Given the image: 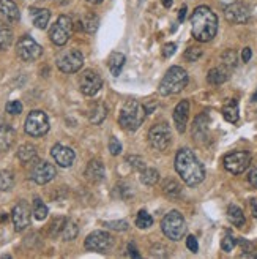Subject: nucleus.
Wrapping results in <instances>:
<instances>
[{"mask_svg":"<svg viewBox=\"0 0 257 259\" xmlns=\"http://www.w3.org/2000/svg\"><path fill=\"white\" fill-rule=\"evenodd\" d=\"M186 247L189 251L192 253H197L199 251V243H197V239L194 236H188L186 237Z\"/></svg>","mask_w":257,"mask_h":259,"instance_id":"42","label":"nucleus"},{"mask_svg":"<svg viewBox=\"0 0 257 259\" xmlns=\"http://www.w3.org/2000/svg\"><path fill=\"white\" fill-rule=\"evenodd\" d=\"M33 217L36 220H40V222L47 217V207L40 198H35V201H33Z\"/></svg>","mask_w":257,"mask_h":259,"instance_id":"33","label":"nucleus"},{"mask_svg":"<svg viewBox=\"0 0 257 259\" xmlns=\"http://www.w3.org/2000/svg\"><path fill=\"white\" fill-rule=\"evenodd\" d=\"M16 53L18 56L24 60V62H33L36 59H40L43 54L41 46L38 45L33 38H30L29 35H24L21 40L18 41L16 46Z\"/></svg>","mask_w":257,"mask_h":259,"instance_id":"11","label":"nucleus"},{"mask_svg":"<svg viewBox=\"0 0 257 259\" xmlns=\"http://www.w3.org/2000/svg\"><path fill=\"white\" fill-rule=\"evenodd\" d=\"M7 112H10V114H13V115L21 114V112H22V105H21V101H18V100L10 101L8 105H7Z\"/></svg>","mask_w":257,"mask_h":259,"instance_id":"40","label":"nucleus"},{"mask_svg":"<svg viewBox=\"0 0 257 259\" xmlns=\"http://www.w3.org/2000/svg\"><path fill=\"white\" fill-rule=\"evenodd\" d=\"M227 77H229V71L226 68H213V70L209 71L207 81L212 85H220V84L227 81Z\"/></svg>","mask_w":257,"mask_h":259,"instance_id":"26","label":"nucleus"},{"mask_svg":"<svg viewBox=\"0 0 257 259\" xmlns=\"http://www.w3.org/2000/svg\"><path fill=\"white\" fill-rule=\"evenodd\" d=\"M78 232H79V229H78V226H76V223H73V222H65V223H63V226H62V237H63V240H73V239H76Z\"/></svg>","mask_w":257,"mask_h":259,"instance_id":"31","label":"nucleus"},{"mask_svg":"<svg viewBox=\"0 0 257 259\" xmlns=\"http://www.w3.org/2000/svg\"><path fill=\"white\" fill-rule=\"evenodd\" d=\"M224 15H226V19L232 24H246L251 18L249 8L245 4H240V2H234L227 5L224 10Z\"/></svg>","mask_w":257,"mask_h":259,"instance_id":"14","label":"nucleus"},{"mask_svg":"<svg viewBox=\"0 0 257 259\" xmlns=\"http://www.w3.org/2000/svg\"><path fill=\"white\" fill-rule=\"evenodd\" d=\"M163 191L168 194L169 198H177L180 191H182V188H180V185L175 182V180H168V182L163 185Z\"/></svg>","mask_w":257,"mask_h":259,"instance_id":"36","label":"nucleus"},{"mask_svg":"<svg viewBox=\"0 0 257 259\" xmlns=\"http://www.w3.org/2000/svg\"><path fill=\"white\" fill-rule=\"evenodd\" d=\"M153 225V218H151V215L148 213V212H145V210H140L139 213H137V217H136V226L139 228V229H147V228H150Z\"/></svg>","mask_w":257,"mask_h":259,"instance_id":"34","label":"nucleus"},{"mask_svg":"<svg viewBox=\"0 0 257 259\" xmlns=\"http://www.w3.org/2000/svg\"><path fill=\"white\" fill-rule=\"evenodd\" d=\"M223 62H224V65H227V67H235L237 65V54L234 53V51H226V53L223 54Z\"/></svg>","mask_w":257,"mask_h":259,"instance_id":"39","label":"nucleus"},{"mask_svg":"<svg viewBox=\"0 0 257 259\" xmlns=\"http://www.w3.org/2000/svg\"><path fill=\"white\" fill-rule=\"evenodd\" d=\"M11 218L13 223H15V229L16 231H24L30 225V207L25 201H21L19 204L15 205V209L11 212Z\"/></svg>","mask_w":257,"mask_h":259,"instance_id":"15","label":"nucleus"},{"mask_svg":"<svg viewBox=\"0 0 257 259\" xmlns=\"http://www.w3.org/2000/svg\"><path fill=\"white\" fill-rule=\"evenodd\" d=\"M227 218H229V222L232 223L234 226L237 228H241L243 225H245V215H243L241 209L237 205H230L229 209H227Z\"/></svg>","mask_w":257,"mask_h":259,"instance_id":"28","label":"nucleus"},{"mask_svg":"<svg viewBox=\"0 0 257 259\" xmlns=\"http://www.w3.org/2000/svg\"><path fill=\"white\" fill-rule=\"evenodd\" d=\"M0 13L11 22L19 21V8L13 0H0Z\"/></svg>","mask_w":257,"mask_h":259,"instance_id":"22","label":"nucleus"},{"mask_svg":"<svg viewBox=\"0 0 257 259\" xmlns=\"http://www.w3.org/2000/svg\"><path fill=\"white\" fill-rule=\"evenodd\" d=\"M163 4H164L166 8H169V7L172 5V0H163Z\"/></svg>","mask_w":257,"mask_h":259,"instance_id":"50","label":"nucleus"},{"mask_svg":"<svg viewBox=\"0 0 257 259\" xmlns=\"http://www.w3.org/2000/svg\"><path fill=\"white\" fill-rule=\"evenodd\" d=\"M50 155H53V158L56 160V163L62 167H70L73 163H74V158L76 155L74 152L67 147V146H62V144H56L50 150Z\"/></svg>","mask_w":257,"mask_h":259,"instance_id":"17","label":"nucleus"},{"mask_svg":"<svg viewBox=\"0 0 257 259\" xmlns=\"http://www.w3.org/2000/svg\"><path fill=\"white\" fill-rule=\"evenodd\" d=\"M106 115H108L106 106L102 105V103H96V105H95L92 109H90L88 119H90V122H92L93 125H99L102 120L106 119Z\"/></svg>","mask_w":257,"mask_h":259,"instance_id":"25","label":"nucleus"},{"mask_svg":"<svg viewBox=\"0 0 257 259\" xmlns=\"http://www.w3.org/2000/svg\"><path fill=\"white\" fill-rule=\"evenodd\" d=\"M252 101H257V90H255V94L252 95Z\"/></svg>","mask_w":257,"mask_h":259,"instance_id":"52","label":"nucleus"},{"mask_svg":"<svg viewBox=\"0 0 257 259\" xmlns=\"http://www.w3.org/2000/svg\"><path fill=\"white\" fill-rule=\"evenodd\" d=\"M15 187V176L11 171H0V191H10Z\"/></svg>","mask_w":257,"mask_h":259,"instance_id":"30","label":"nucleus"},{"mask_svg":"<svg viewBox=\"0 0 257 259\" xmlns=\"http://www.w3.org/2000/svg\"><path fill=\"white\" fill-rule=\"evenodd\" d=\"M87 2H90V4H101L102 0H87Z\"/></svg>","mask_w":257,"mask_h":259,"instance_id":"51","label":"nucleus"},{"mask_svg":"<svg viewBox=\"0 0 257 259\" xmlns=\"http://www.w3.org/2000/svg\"><path fill=\"white\" fill-rule=\"evenodd\" d=\"M13 43V32L7 27V25H0V49L5 51Z\"/></svg>","mask_w":257,"mask_h":259,"instance_id":"32","label":"nucleus"},{"mask_svg":"<svg viewBox=\"0 0 257 259\" xmlns=\"http://www.w3.org/2000/svg\"><path fill=\"white\" fill-rule=\"evenodd\" d=\"M188 85V73L182 67H172L164 74L160 84V94L163 97L177 95Z\"/></svg>","mask_w":257,"mask_h":259,"instance_id":"4","label":"nucleus"},{"mask_svg":"<svg viewBox=\"0 0 257 259\" xmlns=\"http://www.w3.org/2000/svg\"><path fill=\"white\" fill-rule=\"evenodd\" d=\"M235 245H237V240L235 237H232L230 234H226L221 240V248L226 251V253H230L234 248H235Z\"/></svg>","mask_w":257,"mask_h":259,"instance_id":"37","label":"nucleus"},{"mask_svg":"<svg viewBox=\"0 0 257 259\" xmlns=\"http://www.w3.org/2000/svg\"><path fill=\"white\" fill-rule=\"evenodd\" d=\"M148 142L155 150H160V152L168 150L169 146H171V142H172L171 126L166 122L153 125L150 128V133H148Z\"/></svg>","mask_w":257,"mask_h":259,"instance_id":"6","label":"nucleus"},{"mask_svg":"<svg viewBox=\"0 0 257 259\" xmlns=\"http://www.w3.org/2000/svg\"><path fill=\"white\" fill-rule=\"evenodd\" d=\"M30 18L38 29H46L49 19H50V11L46 8H30Z\"/></svg>","mask_w":257,"mask_h":259,"instance_id":"21","label":"nucleus"},{"mask_svg":"<svg viewBox=\"0 0 257 259\" xmlns=\"http://www.w3.org/2000/svg\"><path fill=\"white\" fill-rule=\"evenodd\" d=\"M79 87L84 95L92 97L99 92V89L102 87V79L96 71L85 70L79 77Z\"/></svg>","mask_w":257,"mask_h":259,"instance_id":"13","label":"nucleus"},{"mask_svg":"<svg viewBox=\"0 0 257 259\" xmlns=\"http://www.w3.org/2000/svg\"><path fill=\"white\" fill-rule=\"evenodd\" d=\"M109 150H111L112 155H119L122 152V144L119 142L117 138H111L109 139Z\"/></svg>","mask_w":257,"mask_h":259,"instance_id":"41","label":"nucleus"},{"mask_svg":"<svg viewBox=\"0 0 257 259\" xmlns=\"http://www.w3.org/2000/svg\"><path fill=\"white\" fill-rule=\"evenodd\" d=\"M185 16H186V7H183L182 10H180V16H178V21H180V22H183Z\"/></svg>","mask_w":257,"mask_h":259,"instance_id":"49","label":"nucleus"},{"mask_svg":"<svg viewBox=\"0 0 257 259\" xmlns=\"http://www.w3.org/2000/svg\"><path fill=\"white\" fill-rule=\"evenodd\" d=\"M251 212H252L254 218H257V196L251 201Z\"/></svg>","mask_w":257,"mask_h":259,"instance_id":"47","label":"nucleus"},{"mask_svg":"<svg viewBox=\"0 0 257 259\" xmlns=\"http://www.w3.org/2000/svg\"><path fill=\"white\" fill-rule=\"evenodd\" d=\"M175 169L188 187L199 185L205 177V169L202 163L189 149H180L177 152Z\"/></svg>","mask_w":257,"mask_h":259,"instance_id":"1","label":"nucleus"},{"mask_svg":"<svg viewBox=\"0 0 257 259\" xmlns=\"http://www.w3.org/2000/svg\"><path fill=\"white\" fill-rule=\"evenodd\" d=\"M25 132L33 138L44 136L49 132V119L43 111H32L25 120Z\"/></svg>","mask_w":257,"mask_h":259,"instance_id":"9","label":"nucleus"},{"mask_svg":"<svg viewBox=\"0 0 257 259\" xmlns=\"http://www.w3.org/2000/svg\"><path fill=\"white\" fill-rule=\"evenodd\" d=\"M56 176H57L56 167L47 161H40L32 171V179L38 185H44V184L50 182Z\"/></svg>","mask_w":257,"mask_h":259,"instance_id":"16","label":"nucleus"},{"mask_svg":"<svg viewBox=\"0 0 257 259\" xmlns=\"http://www.w3.org/2000/svg\"><path fill=\"white\" fill-rule=\"evenodd\" d=\"M84 65V56L79 49L63 51L57 57V67L63 73H76Z\"/></svg>","mask_w":257,"mask_h":259,"instance_id":"7","label":"nucleus"},{"mask_svg":"<svg viewBox=\"0 0 257 259\" xmlns=\"http://www.w3.org/2000/svg\"><path fill=\"white\" fill-rule=\"evenodd\" d=\"M106 226L111 229H115V231H126L128 229L126 222H109V223H106Z\"/></svg>","mask_w":257,"mask_h":259,"instance_id":"43","label":"nucleus"},{"mask_svg":"<svg viewBox=\"0 0 257 259\" xmlns=\"http://www.w3.org/2000/svg\"><path fill=\"white\" fill-rule=\"evenodd\" d=\"M200 56H202V49L200 48H196V46L188 48V51L185 53V59L189 60V62H196Z\"/></svg>","mask_w":257,"mask_h":259,"instance_id":"38","label":"nucleus"},{"mask_svg":"<svg viewBox=\"0 0 257 259\" xmlns=\"http://www.w3.org/2000/svg\"><path fill=\"white\" fill-rule=\"evenodd\" d=\"M73 32V21L68 16H60L56 24H53V27L49 30V38L50 41L57 46H63L67 45V41L70 40Z\"/></svg>","mask_w":257,"mask_h":259,"instance_id":"8","label":"nucleus"},{"mask_svg":"<svg viewBox=\"0 0 257 259\" xmlns=\"http://www.w3.org/2000/svg\"><path fill=\"white\" fill-rule=\"evenodd\" d=\"M191 32L200 43L212 41L218 32V16L209 7H197L191 16Z\"/></svg>","mask_w":257,"mask_h":259,"instance_id":"2","label":"nucleus"},{"mask_svg":"<svg viewBox=\"0 0 257 259\" xmlns=\"http://www.w3.org/2000/svg\"><path fill=\"white\" fill-rule=\"evenodd\" d=\"M248 180H249V184H251L254 188H257V167H254V169H251V171H249V174H248Z\"/></svg>","mask_w":257,"mask_h":259,"instance_id":"45","label":"nucleus"},{"mask_svg":"<svg viewBox=\"0 0 257 259\" xmlns=\"http://www.w3.org/2000/svg\"><path fill=\"white\" fill-rule=\"evenodd\" d=\"M128 250H130V256L131 257H139V253L136 248H133V245H128Z\"/></svg>","mask_w":257,"mask_h":259,"instance_id":"48","label":"nucleus"},{"mask_svg":"<svg viewBox=\"0 0 257 259\" xmlns=\"http://www.w3.org/2000/svg\"><path fill=\"white\" fill-rule=\"evenodd\" d=\"M188 115H189V103L186 100L180 101L174 109V123L178 133H185L186 123H188Z\"/></svg>","mask_w":257,"mask_h":259,"instance_id":"18","label":"nucleus"},{"mask_svg":"<svg viewBox=\"0 0 257 259\" xmlns=\"http://www.w3.org/2000/svg\"><path fill=\"white\" fill-rule=\"evenodd\" d=\"M35 157H36V149H35L32 144H24V146H21L19 150H18V158H19L22 163H29V161H32Z\"/></svg>","mask_w":257,"mask_h":259,"instance_id":"29","label":"nucleus"},{"mask_svg":"<svg viewBox=\"0 0 257 259\" xmlns=\"http://www.w3.org/2000/svg\"><path fill=\"white\" fill-rule=\"evenodd\" d=\"M175 49H177V45L175 43H168L164 46V49H163V56L168 59V57H171L174 53H175Z\"/></svg>","mask_w":257,"mask_h":259,"instance_id":"44","label":"nucleus"},{"mask_svg":"<svg viewBox=\"0 0 257 259\" xmlns=\"http://www.w3.org/2000/svg\"><path fill=\"white\" fill-rule=\"evenodd\" d=\"M84 245H85V250H88V251L105 253V251H109L114 247V237L109 234V232L95 231V232H92V234L87 236Z\"/></svg>","mask_w":257,"mask_h":259,"instance_id":"10","label":"nucleus"},{"mask_svg":"<svg viewBox=\"0 0 257 259\" xmlns=\"http://www.w3.org/2000/svg\"><path fill=\"white\" fill-rule=\"evenodd\" d=\"M85 177L90 180V182H101L102 177H105V166L99 160H92L87 164V169H85Z\"/></svg>","mask_w":257,"mask_h":259,"instance_id":"19","label":"nucleus"},{"mask_svg":"<svg viewBox=\"0 0 257 259\" xmlns=\"http://www.w3.org/2000/svg\"><path fill=\"white\" fill-rule=\"evenodd\" d=\"M16 133L10 125H0V152L8 150L15 144Z\"/></svg>","mask_w":257,"mask_h":259,"instance_id":"20","label":"nucleus"},{"mask_svg":"<svg viewBox=\"0 0 257 259\" xmlns=\"http://www.w3.org/2000/svg\"><path fill=\"white\" fill-rule=\"evenodd\" d=\"M160 180V172L153 167H144L142 172H140V182L147 187H153L157 185Z\"/></svg>","mask_w":257,"mask_h":259,"instance_id":"27","label":"nucleus"},{"mask_svg":"<svg viewBox=\"0 0 257 259\" xmlns=\"http://www.w3.org/2000/svg\"><path fill=\"white\" fill-rule=\"evenodd\" d=\"M145 109L136 100H128L122 111H120V117H119V123L123 130L126 132H134L140 125H142L144 119H145Z\"/></svg>","mask_w":257,"mask_h":259,"instance_id":"3","label":"nucleus"},{"mask_svg":"<svg viewBox=\"0 0 257 259\" xmlns=\"http://www.w3.org/2000/svg\"><path fill=\"white\" fill-rule=\"evenodd\" d=\"M251 164V155L248 152H232L224 157V167L230 174H241Z\"/></svg>","mask_w":257,"mask_h":259,"instance_id":"12","label":"nucleus"},{"mask_svg":"<svg viewBox=\"0 0 257 259\" xmlns=\"http://www.w3.org/2000/svg\"><path fill=\"white\" fill-rule=\"evenodd\" d=\"M161 229L164 232V236L171 240L177 242L180 239H183L185 232H186V223H185L183 215L177 210L166 213V217L161 222Z\"/></svg>","mask_w":257,"mask_h":259,"instance_id":"5","label":"nucleus"},{"mask_svg":"<svg viewBox=\"0 0 257 259\" xmlns=\"http://www.w3.org/2000/svg\"><path fill=\"white\" fill-rule=\"evenodd\" d=\"M108 65H109V70L111 73L117 77L122 70H123V65H125V56L122 53H112L109 56V60H108Z\"/></svg>","mask_w":257,"mask_h":259,"instance_id":"24","label":"nucleus"},{"mask_svg":"<svg viewBox=\"0 0 257 259\" xmlns=\"http://www.w3.org/2000/svg\"><path fill=\"white\" fill-rule=\"evenodd\" d=\"M223 115L224 119L230 123H237L240 119V111H238V103L237 100H230L227 101L224 108H223Z\"/></svg>","mask_w":257,"mask_h":259,"instance_id":"23","label":"nucleus"},{"mask_svg":"<svg viewBox=\"0 0 257 259\" xmlns=\"http://www.w3.org/2000/svg\"><path fill=\"white\" fill-rule=\"evenodd\" d=\"M251 56H252L251 48H245V49H243V53H241V59H243V62H249Z\"/></svg>","mask_w":257,"mask_h":259,"instance_id":"46","label":"nucleus"},{"mask_svg":"<svg viewBox=\"0 0 257 259\" xmlns=\"http://www.w3.org/2000/svg\"><path fill=\"white\" fill-rule=\"evenodd\" d=\"M82 29L88 33H93L98 29V18L95 15H87L82 19Z\"/></svg>","mask_w":257,"mask_h":259,"instance_id":"35","label":"nucleus"}]
</instances>
